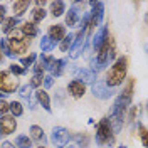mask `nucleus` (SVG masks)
Listing matches in <instances>:
<instances>
[{"label":"nucleus","mask_w":148,"mask_h":148,"mask_svg":"<svg viewBox=\"0 0 148 148\" xmlns=\"http://www.w3.org/2000/svg\"><path fill=\"white\" fill-rule=\"evenodd\" d=\"M128 57L126 56H121L118 57L116 61H114V64L111 66V69L106 73V79H104V83L108 88H118L121 84L125 83V79H126V71H128Z\"/></svg>","instance_id":"obj_1"},{"label":"nucleus","mask_w":148,"mask_h":148,"mask_svg":"<svg viewBox=\"0 0 148 148\" xmlns=\"http://www.w3.org/2000/svg\"><path fill=\"white\" fill-rule=\"evenodd\" d=\"M96 141L99 147L111 145L114 141V133H113V128H111V123L108 118L99 120V123L96 125Z\"/></svg>","instance_id":"obj_2"},{"label":"nucleus","mask_w":148,"mask_h":148,"mask_svg":"<svg viewBox=\"0 0 148 148\" xmlns=\"http://www.w3.org/2000/svg\"><path fill=\"white\" fill-rule=\"evenodd\" d=\"M18 89V79L9 71H0V92L10 94Z\"/></svg>","instance_id":"obj_3"},{"label":"nucleus","mask_w":148,"mask_h":148,"mask_svg":"<svg viewBox=\"0 0 148 148\" xmlns=\"http://www.w3.org/2000/svg\"><path fill=\"white\" fill-rule=\"evenodd\" d=\"M7 44H9V49L12 52V56H24L29 51V46L32 44V39H29V37H24L20 40L7 39Z\"/></svg>","instance_id":"obj_4"},{"label":"nucleus","mask_w":148,"mask_h":148,"mask_svg":"<svg viewBox=\"0 0 148 148\" xmlns=\"http://www.w3.org/2000/svg\"><path fill=\"white\" fill-rule=\"evenodd\" d=\"M51 140H52L54 145L64 148L66 145H67V141L71 140V133H69V130H66L64 126H56V128H52Z\"/></svg>","instance_id":"obj_5"},{"label":"nucleus","mask_w":148,"mask_h":148,"mask_svg":"<svg viewBox=\"0 0 148 148\" xmlns=\"http://www.w3.org/2000/svg\"><path fill=\"white\" fill-rule=\"evenodd\" d=\"M91 91L94 94V98H99V99H110L111 96H113V89L106 86L104 81H99V79H96L94 83L91 84Z\"/></svg>","instance_id":"obj_6"},{"label":"nucleus","mask_w":148,"mask_h":148,"mask_svg":"<svg viewBox=\"0 0 148 148\" xmlns=\"http://www.w3.org/2000/svg\"><path fill=\"white\" fill-rule=\"evenodd\" d=\"M17 130V120L12 114L0 116V136H9Z\"/></svg>","instance_id":"obj_7"},{"label":"nucleus","mask_w":148,"mask_h":148,"mask_svg":"<svg viewBox=\"0 0 148 148\" xmlns=\"http://www.w3.org/2000/svg\"><path fill=\"white\" fill-rule=\"evenodd\" d=\"M79 7H81V3H79V2H76L73 7L69 9V12L66 14V25H69V27H76V25L79 24V18H81Z\"/></svg>","instance_id":"obj_8"},{"label":"nucleus","mask_w":148,"mask_h":148,"mask_svg":"<svg viewBox=\"0 0 148 148\" xmlns=\"http://www.w3.org/2000/svg\"><path fill=\"white\" fill-rule=\"evenodd\" d=\"M76 81H79V83H94L96 81V73L91 71V69H88V67H79L77 71H76Z\"/></svg>","instance_id":"obj_9"},{"label":"nucleus","mask_w":148,"mask_h":148,"mask_svg":"<svg viewBox=\"0 0 148 148\" xmlns=\"http://www.w3.org/2000/svg\"><path fill=\"white\" fill-rule=\"evenodd\" d=\"M47 37H49L51 40H54L56 44L61 42V40L66 37V27L64 25H61V24H54V25H51V27H49V34H47Z\"/></svg>","instance_id":"obj_10"},{"label":"nucleus","mask_w":148,"mask_h":148,"mask_svg":"<svg viewBox=\"0 0 148 148\" xmlns=\"http://www.w3.org/2000/svg\"><path fill=\"white\" fill-rule=\"evenodd\" d=\"M67 91H69V94L73 96V98H76V99H79V98H83L84 94H86V84L79 83V81H71V83L67 84Z\"/></svg>","instance_id":"obj_11"},{"label":"nucleus","mask_w":148,"mask_h":148,"mask_svg":"<svg viewBox=\"0 0 148 148\" xmlns=\"http://www.w3.org/2000/svg\"><path fill=\"white\" fill-rule=\"evenodd\" d=\"M106 39H108V27L106 25H101V27L96 30V36L92 37V47H94L96 52L101 49V46L104 44Z\"/></svg>","instance_id":"obj_12"},{"label":"nucleus","mask_w":148,"mask_h":148,"mask_svg":"<svg viewBox=\"0 0 148 148\" xmlns=\"http://www.w3.org/2000/svg\"><path fill=\"white\" fill-rule=\"evenodd\" d=\"M84 37H86V30H79L76 36H74V39H73V44H71V56L73 57H77V54H79V49L83 47V44H84Z\"/></svg>","instance_id":"obj_13"},{"label":"nucleus","mask_w":148,"mask_h":148,"mask_svg":"<svg viewBox=\"0 0 148 148\" xmlns=\"http://www.w3.org/2000/svg\"><path fill=\"white\" fill-rule=\"evenodd\" d=\"M36 99L39 101V104H40L44 110L51 113V110H52V108H51V98H49V94H47L44 89H40V88H39V89L36 91Z\"/></svg>","instance_id":"obj_14"},{"label":"nucleus","mask_w":148,"mask_h":148,"mask_svg":"<svg viewBox=\"0 0 148 148\" xmlns=\"http://www.w3.org/2000/svg\"><path fill=\"white\" fill-rule=\"evenodd\" d=\"M20 32H22L24 37L32 39V37L39 36V27H37L36 24H32V22H24V24L20 25Z\"/></svg>","instance_id":"obj_15"},{"label":"nucleus","mask_w":148,"mask_h":148,"mask_svg":"<svg viewBox=\"0 0 148 148\" xmlns=\"http://www.w3.org/2000/svg\"><path fill=\"white\" fill-rule=\"evenodd\" d=\"M29 133H30V140L34 141H39V143H46V136H44V130L37 125H32L29 128Z\"/></svg>","instance_id":"obj_16"},{"label":"nucleus","mask_w":148,"mask_h":148,"mask_svg":"<svg viewBox=\"0 0 148 148\" xmlns=\"http://www.w3.org/2000/svg\"><path fill=\"white\" fill-rule=\"evenodd\" d=\"M66 62H67V59H56L52 67H51V76L52 77H57V76H61V74L64 73V67H66Z\"/></svg>","instance_id":"obj_17"},{"label":"nucleus","mask_w":148,"mask_h":148,"mask_svg":"<svg viewBox=\"0 0 148 148\" xmlns=\"http://www.w3.org/2000/svg\"><path fill=\"white\" fill-rule=\"evenodd\" d=\"M64 12H66V3L64 2H61V0L51 2V14H52L54 17H61Z\"/></svg>","instance_id":"obj_18"},{"label":"nucleus","mask_w":148,"mask_h":148,"mask_svg":"<svg viewBox=\"0 0 148 148\" xmlns=\"http://www.w3.org/2000/svg\"><path fill=\"white\" fill-rule=\"evenodd\" d=\"M12 9H14V17L18 18L20 15H24L29 9V2H14V5H12Z\"/></svg>","instance_id":"obj_19"},{"label":"nucleus","mask_w":148,"mask_h":148,"mask_svg":"<svg viewBox=\"0 0 148 148\" xmlns=\"http://www.w3.org/2000/svg\"><path fill=\"white\" fill-rule=\"evenodd\" d=\"M18 24V18L15 17H9L3 20V24H2V32H5V34H10L14 29H15V25Z\"/></svg>","instance_id":"obj_20"},{"label":"nucleus","mask_w":148,"mask_h":148,"mask_svg":"<svg viewBox=\"0 0 148 148\" xmlns=\"http://www.w3.org/2000/svg\"><path fill=\"white\" fill-rule=\"evenodd\" d=\"M54 47H56L54 40H51L47 36H42V39H40V49H42V54H49Z\"/></svg>","instance_id":"obj_21"},{"label":"nucleus","mask_w":148,"mask_h":148,"mask_svg":"<svg viewBox=\"0 0 148 148\" xmlns=\"http://www.w3.org/2000/svg\"><path fill=\"white\" fill-rule=\"evenodd\" d=\"M9 111L12 113L14 118H18V116H22V113H24V106H22L20 101H12V103H9Z\"/></svg>","instance_id":"obj_22"},{"label":"nucleus","mask_w":148,"mask_h":148,"mask_svg":"<svg viewBox=\"0 0 148 148\" xmlns=\"http://www.w3.org/2000/svg\"><path fill=\"white\" fill-rule=\"evenodd\" d=\"M46 10L42 9V7H36V9L32 10V24H39V22H42L44 18H46Z\"/></svg>","instance_id":"obj_23"},{"label":"nucleus","mask_w":148,"mask_h":148,"mask_svg":"<svg viewBox=\"0 0 148 148\" xmlns=\"http://www.w3.org/2000/svg\"><path fill=\"white\" fill-rule=\"evenodd\" d=\"M54 61L56 59L51 54H42L40 57H39V64L44 67V71H46V69L51 71V67H52V64H54Z\"/></svg>","instance_id":"obj_24"},{"label":"nucleus","mask_w":148,"mask_h":148,"mask_svg":"<svg viewBox=\"0 0 148 148\" xmlns=\"http://www.w3.org/2000/svg\"><path fill=\"white\" fill-rule=\"evenodd\" d=\"M15 147L17 148H30L32 147V140L25 135H18L15 138Z\"/></svg>","instance_id":"obj_25"},{"label":"nucleus","mask_w":148,"mask_h":148,"mask_svg":"<svg viewBox=\"0 0 148 148\" xmlns=\"http://www.w3.org/2000/svg\"><path fill=\"white\" fill-rule=\"evenodd\" d=\"M73 39H74V36H66L62 40H61V44H59V49L62 51V52H67L69 49H71V44H73Z\"/></svg>","instance_id":"obj_26"},{"label":"nucleus","mask_w":148,"mask_h":148,"mask_svg":"<svg viewBox=\"0 0 148 148\" xmlns=\"http://www.w3.org/2000/svg\"><path fill=\"white\" fill-rule=\"evenodd\" d=\"M9 73L12 74V76H15V77H17V76H22V74L25 73V69H24V67H22L20 64H15V62H12V64L9 66Z\"/></svg>","instance_id":"obj_27"},{"label":"nucleus","mask_w":148,"mask_h":148,"mask_svg":"<svg viewBox=\"0 0 148 148\" xmlns=\"http://www.w3.org/2000/svg\"><path fill=\"white\" fill-rule=\"evenodd\" d=\"M37 59V54H34V52H30L29 56H24L22 59H20V64L24 66V69L25 67H29V66H32L34 64V61Z\"/></svg>","instance_id":"obj_28"},{"label":"nucleus","mask_w":148,"mask_h":148,"mask_svg":"<svg viewBox=\"0 0 148 148\" xmlns=\"http://www.w3.org/2000/svg\"><path fill=\"white\" fill-rule=\"evenodd\" d=\"M74 140L77 141V147L88 148V143H89V138H88V135H74Z\"/></svg>","instance_id":"obj_29"},{"label":"nucleus","mask_w":148,"mask_h":148,"mask_svg":"<svg viewBox=\"0 0 148 148\" xmlns=\"http://www.w3.org/2000/svg\"><path fill=\"white\" fill-rule=\"evenodd\" d=\"M0 51H2L3 57H5V56H7V57H14V56H12V52H10V49H9L7 39H2V40H0Z\"/></svg>","instance_id":"obj_30"},{"label":"nucleus","mask_w":148,"mask_h":148,"mask_svg":"<svg viewBox=\"0 0 148 148\" xmlns=\"http://www.w3.org/2000/svg\"><path fill=\"white\" fill-rule=\"evenodd\" d=\"M42 79H44L42 76H36V74H34V76H32V79H30V83H29V86H30V88H36V89H39V88L42 86Z\"/></svg>","instance_id":"obj_31"},{"label":"nucleus","mask_w":148,"mask_h":148,"mask_svg":"<svg viewBox=\"0 0 148 148\" xmlns=\"http://www.w3.org/2000/svg\"><path fill=\"white\" fill-rule=\"evenodd\" d=\"M138 135H140V138H141V143H143V147H147V145H148V138H147V128H145L143 125H140V126H138Z\"/></svg>","instance_id":"obj_32"},{"label":"nucleus","mask_w":148,"mask_h":148,"mask_svg":"<svg viewBox=\"0 0 148 148\" xmlns=\"http://www.w3.org/2000/svg\"><path fill=\"white\" fill-rule=\"evenodd\" d=\"M18 92H20L22 98L29 99V98H30V86H29V84H25V86H18Z\"/></svg>","instance_id":"obj_33"},{"label":"nucleus","mask_w":148,"mask_h":148,"mask_svg":"<svg viewBox=\"0 0 148 148\" xmlns=\"http://www.w3.org/2000/svg\"><path fill=\"white\" fill-rule=\"evenodd\" d=\"M9 113V103L5 99H0V116H5Z\"/></svg>","instance_id":"obj_34"},{"label":"nucleus","mask_w":148,"mask_h":148,"mask_svg":"<svg viewBox=\"0 0 148 148\" xmlns=\"http://www.w3.org/2000/svg\"><path fill=\"white\" fill-rule=\"evenodd\" d=\"M42 83H44V88H46V89H49V88H51V86L54 84V77H52L51 74H47V76H44Z\"/></svg>","instance_id":"obj_35"},{"label":"nucleus","mask_w":148,"mask_h":148,"mask_svg":"<svg viewBox=\"0 0 148 148\" xmlns=\"http://www.w3.org/2000/svg\"><path fill=\"white\" fill-rule=\"evenodd\" d=\"M34 74H36V76H42V77H44V67L39 64V62H37V64H34Z\"/></svg>","instance_id":"obj_36"},{"label":"nucleus","mask_w":148,"mask_h":148,"mask_svg":"<svg viewBox=\"0 0 148 148\" xmlns=\"http://www.w3.org/2000/svg\"><path fill=\"white\" fill-rule=\"evenodd\" d=\"M136 111H138V110H136V108H133V110L130 111V116H128V121H133V120H135V116H136Z\"/></svg>","instance_id":"obj_37"},{"label":"nucleus","mask_w":148,"mask_h":148,"mask_svg":"<svg viewBox=\"0 0 148 148\" xmlns=\"http://www.w3.org/2000/svg\"><path fill=\"white\" fill-rule=\"evenodd\" d=\"M3 20H5V7L0 5V22H3Z\"/></svg>","instance_id":"obj_38"},{"label":"nucleus","mask_w":148,"mask_h":148,"mask_svg":"<svg viewBox=\"0 0 148 148\" xmlns=\"http://www.w3.org/2000/svg\"><path fill=\"white\" fill-rule=\"evenodd\" d=\"M2 148H15V147H14V143H10V141H3V143H2Z\"/></svg>","instance_id":"obj_39"},{"label":"nucleus","mask_w":148,"mask_h":148,"mask_svg":"<svg viewBox=\"0 0 148 148\" xmlns=\"http://www.w3.org/2000/svg\"><path fill=\"white\" fill-rule=\"evenodd\" d=\"M0 99H5V94L3 92H0Z\"/></svg>","instance_id":"obj_40"},{"label":"nucleus","mask_w":148,"mask_h":148,"mask_svg":"<svg viewBox=\"0 0 148 148\" xmlns=\"http://www.w3.org/2000/svg\"><path fill=\"white\" fill-rule=\"evenodd\" d=\"M3 61V54H2V51H0V62Z\"/></svg>","instance_id":"obj_41"},{"label":"nucleus","mask_w":148,"mask_h":148,"mask_svg":"<svg viewBox=\"0 0 148 148\" xmlns=\"http://www.w3.org/2000/svg\"><path fill=\"white\" fill-rule=\"evenodd\" d=\"M37 148H46V147H37Z\"/></svg>","instance_id":"obj_42"}]
</instances>
